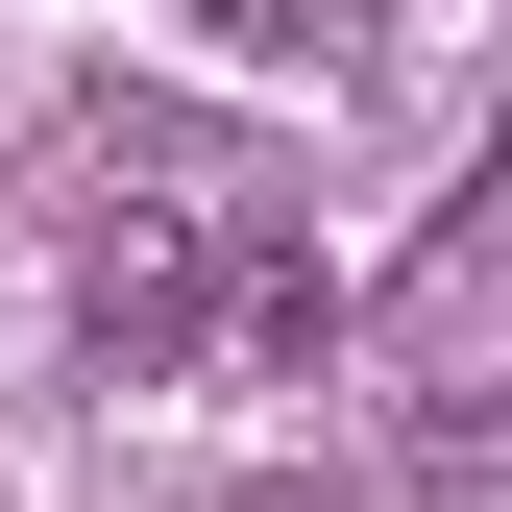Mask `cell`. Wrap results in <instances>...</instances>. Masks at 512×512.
<instances>
[{
    "mask_svg": "<svg viewBox=\"0 0 512 512\" xmlns=\"http://www.w3.org/2000/svg\"><path fill=\"white\" fill-rule=\"evenodd\" d=\"M244 269H269V196H244L196 122H98V147H74V317H98L122 391H171Z\"/></svg>",
    "mask_w": 512,
    "mask_h": 512,
    "instance_id": "1",
    "label": "cell"
},
{
    "mask_svg": "<svg viewBox=\"0 0 512 512\" xmlns=\"http://www.w3.org/2000/svg\"><path fill=\"white\" fill-rule=\"evenodd\" d=\"M488 293H512V220L439 196L415 269H391V415H415V488H488Z\"/></svg>",
    "mask_w": 512,
    "mask_h": 512,
    "instance_id": "2",
    "label": "cell"
},
{
    "mask_svg": "<svg viewBox=\"0 0 512 512\" xmlns=\"http://www.w3.org/2000/svg\"><path fill=\"white\" fill-rule=\"evenodd\" d=\"M220 49H269V74H366V49H391V0H196Z\"/></svg>",
    "mask_w": 512,
    "mask_h": 512,
    "instance_id": "3",
    "label": "cell"
}]
</instances>
